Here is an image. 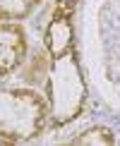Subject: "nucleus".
Instances as JSON below:
<instances>
[{"label":"nucleus","mask_w":120,"mask_h":146,"mask_svg":"<svg viewBox=\"0 0 120 146\" xmlns=\"http://www.w3.org/2000/svg\"><path fill=\"white\" fill-rule=\"evenodd\" d=\"M91 134H94V137H87V134H84V137H77L72 144H113V137H111V134L96 137V134H99V129H91Z\"/></svg>","instance_id":"obj_1"},{"label":"nucleus","mask_w":120,"mask_h":146,"mask_svg":"<svg viewBox=\"0 0 120 146\" xmlns=\"http://www.w3.org/2000/svg\"><path fill=\"white\" fill-rule=\"evenodd\" d=\"M75 3H77V0H60V7H63V12H70Z\"/></svg>","instance_id":"obj_2"}]
</instances>
